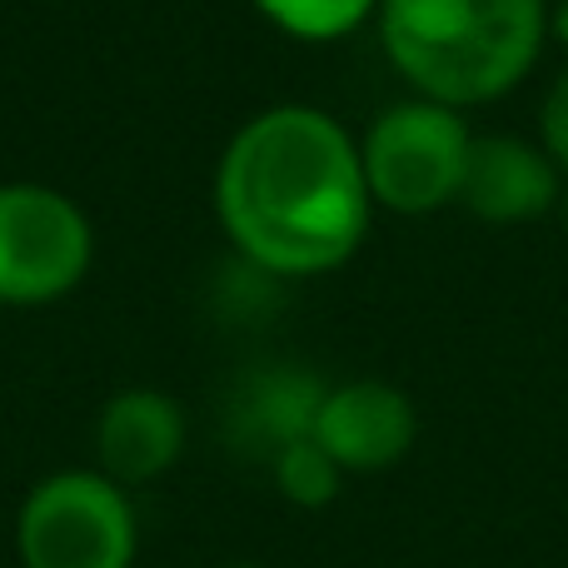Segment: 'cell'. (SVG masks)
Segmentation results:
<instances>
[{
    "label": "cell",
    "instance_id": "6",
    "mask_svg": "<svg viewBox=\"0 0 568 568\" xmlns=\"http://www.w3.org/2000/svg\"><path fill=\"white\" fill-rule=\"evenodd\" d=\"M314 444L349 474H384L409 459L419 439L414 399L389 379H344L329 384L314 419Z\"/></svg>",
    "mask_w": 568,
    "mask_h": 568
},
{
    "label": "cell",
    "instance_id": "4",
    "mask_svg": "<svg viewBox=\"0 0 568 568\" xmlns=\"http://www.w3.org/2000/svg\"><path fill=\"white\" fill-rule=\"evenodd\" d=\"M474 130L464 110L439 100H399L379 110L359 140L364 185L374 210L394 215H434L444 205H459L464 165H469Z\"/></svg>",
    "mask_w": 568,
    "mask_h": 568
},
{
    "label": "cell",
    "instance_id": "8",
    "mask_svg": "<svg viewBox=\"0 0 568 568\" xmlns=\"http://www.w3.org/2000/svg\"><path fill=\"white\" fill-rule=\"evenodd\" d=\"M324 394H329V384L310 364L294 359L255 364V369L240 374L225 399V444L240 459L270 464L290 444L314 434Z\"/></svg>",
    "mask_w": 568,
    "mask_h": 568
},
{
    "label": "cell",
    "instance_id": "5",
    "mask_svg": "<svg viewBox=\"0 0 568 568\" xmlns=\"http://www.w3.org/2000/svg\"><path fill=\"white\" fill-rule=\"evenodd\" d=\"M95 265V225L55 185H0V304H55Z\"/></svg>",
    "mask_w": 568,
    "mask_h": 568
},
{
    "label": "cell",
    "instance_id": "7",
    "mask_svg": "<svg viewBox=\"0 0 568 568\" xmlns=\"http://www.w3.org/2000/svg\"><path fill=\"white\" fill-rule=\"evenodd\" d=\"M95 469L105 479H115L120 489H140V484H155L185 459L190 444V419L185 404L165 389H120L100 404L95 414Z\"/></svg>",
    "mask_w": 568,
    "mask_h": 568
},
{
    "label": "cell",
    "instance_id": "1",
    "mask_svg": "<svg viewBox=\"0 0 568 568\" xmlns=\"http://www.w3.org/2000/svg\"><path fill=\"white\" fill-rule=\"evenodd\" d=\"M215 215L235 255L270 280L349 265L374 220L359 140L320 105H270L230 135Z\"/></svg>",
    "mask_w": 568,
    "mask_h": 568
},
{
    "label": "cell",
    "instance_id": "14",
    "mask_svg": "<svg viewBox=\"0 0 568 568\" xmlns=\"http://www.w3.org/2000/svg\"><path fill=\"white\" fill-rule=\"evenodd\" d=\"M220 568H265V564H255V559H230V564H220Z\"/></svg>",
    "mask_w": 568,
    "mask_h": 568
},
{
    "label": "cell",
    "instance_id": "12",
    "mask_svg": "<svg viewBox=\"0 0 568 568\" xmlns=\"http://www.w3.org/2000/svg\"><path fill=\"white\" fill-rule=\"evenodd\" d=\"M539 145L549 150V160L568 175V65L554 75L549 95L539 105Z\"/></svg>",
    "mask_w": 568,
    "mask_h": 568
},
{
    "label": "cell",
    "instance_id": "2",
    "mask_svg": "<svg viewBox=\"0 0 568 568\" xmlns=\"http://www.w3.org/2000/svg\"><path fill=\"white\" fill-rule=\"evenodd\" d=\"M374 20L414 95L454 110L509 95L549 40V0H379Z\"/></svg>",
    "mask_w": 568,
    "mask_h": 568
},
{
    "label": "cell",
    "instance_id": "13",
    "mask_svg": "<svg viewBox=\"0 0 568 568\" xmlns=\"http://www.w3.org/2000/svg\"><path fill=\"white\" fill-rule=\"evenodd\" d=\"M549 36L564 40L568 45V0H559V6H549Z\"/></svg>",
    "mask_w": 568,
    "mask_h": 568
},
{
    "label": "cell",
    "instance_id": "11",
    "mask_svg": "<svg viewBox=\"0 0 568 568\" xmlns=\"http://www.w3.org/2000/svg\"><path fill=\"white\" fill-rule=\"evenodd\" d=\"M255 10L294 40H339L354 36L379 0H255Z\"/></svg>",
    "mask_w": 568,
    "mask_h": 568
},
{
    "label": "cell",
    "instance_id": "9",
    "mask_svg": "<svg viewBox=\"0 0 568 568\" xmlns=\"http://www.w3.org/2000/svg\"><path fill=\"white\" fill-rule=\"evenodd\" d=\"M564 170L549 160L539 140L524 135H474L464 165L459 205L489 225H524L559 205Z\"/></svg>",
    "mask_w": 568,
    "mask_h": 568
},
{
    "label": "cell",
    "instance_id": "10",
    "mask_svg": "<svg viewBox=\"0 0 568 568\" xmlns=\"http://www.w3.org/2000/svg\"><path fill=\"white\" fill-rule=\"evenodd\" d=\"M265 474H270V484H275V494L284 504L310 509V514L329 509V504L339 499V489H344V469L314 439H300V444H290L284 454H275V459L265 464Z\"/></svg>",
    "mask_w": 568,
    "mask_h": 568
},
{
    "label": "cell",
    "instance_id": "3",
    "mask_svg": "<svg viewBox=\"0 0 568 568\" xmlns=\"http://www.w3.org/2000/svg\"><path fill=\"white\" fill-rule=\"evenodd\" d=\"M20 568H135L140 514L100 469H55L16 509Z\"/></svg>",
    "mask_w": 568,
    "mask_h": 568
}]
</instances>
